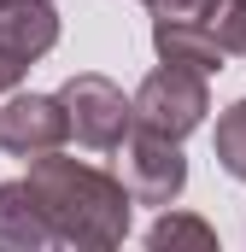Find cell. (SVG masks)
Instances as JSON below:
<instances>
[{
    "label": "cell",
    "instance_id": "5b68a950",
    "mask_svg": "<svg viewBox=\"0 0 246 252\" xmlns=\"http://www.w3.org/2000/svg\"><path fill=\"white\" fill-rule=\"evenodd\" d=\"M53 41H59L53 0H0V94H12L41 53H53Z\"/></svg>",
    "mask_w": 246,
    "mask_h": 252
},
{
    "label": "cell",
    "instance_id": "9c48e42d",
    "mask_svg": "<svg viewBox=\"0 0 246 252\" xmlns=\"http://www.w3.org/2000/svg\"><path fill=\"white\" fill-rule=\"evenodd\" d=\"M147 247H153V252H170V247H199V252H211V247H217V229L199 223V217H187V211H164V217L147 229Z\"/></svg>",
    "mask_w": 246,
    "mask_h": 252
},
{
    "label": "cell",
    "instance_id": "30bf717a",
    "mask_svg": "<svg viewBox=\"0 0 246 252\" xmlns=\"http://www.w3.org/2000/svg\"><path fill=\"white\" fill-rule=\"evenodd\" d=\"M211 147H217V164H223L235 182H246V100H235V106L217 118Z\"/></svg>",
    "mask_w": 246,
    "mask_h": 252
},
{
    "label": "cell",
    "instance_id": "8992f818",
    "mask_svg": "<svg viewBox=\"0 0 246 252\" xmlns=\"http://www.w3.org/2000/svg\"><path fill=\"white\" fill-rule=\"evenodd\" d=\"M70 112H64L59 94H12L0 106V147L18 153V158H41V153H59L70 141Z\"/></svg>",
    "mask_w": 246,
    "mask_h": 252
},
{
    "label": "cell",
    "instance_id": "8fae6325",
    "mask_svg": "<svg viewBox=\"0 0 246 252\" xmlns=\"http://www.w3.org/2000/svg\"><path fill=\"white\" fill-rule=\"evenodd\" d=\"M205 24L223 41V53H246V0H217L205 12Z\"/></svg>",
    "mask_w": 246,
    "mask_h": 252
},
{
    "label": "cell",
    "instance_id": "52a82bcc",
    "mask_svg": "<svg viewBox=\"0 0 246 252\" xmlns=\"http://www.w3.org/2000/svg\"><path fill=\"white\" fill-rule=\"evenodd\" d=\"M41 247H59L47 211L30 182H0V252H41Z\"/></svg>",
    "mask_w": 246,
    "mask_h": 252
},
{
    "label": "cell",
    "instance_id": "3957f363",
    "mask_svg": "<svg viewBox=\"0 0 246 252\" xmlns=\"http://www.w3.org/2000/svg\"><path fill=\"white\" fill-rule=\"evenodd\" d=\"M59 100H64V112H70L76 141L94 147V153H118L123 135L135 129V100H123V88L106 82L100 70H76L59 88Z\"/></svg>",
    "mask_w": 246,
    "mask_h": 252
},
{
    "label": "cell",
    "instance_id": "ba28073f",
    "mask_svg": "<svg viewBox=\"0 0 246 252\" xmlns=\"http://www.w3.org/2000/svg\"><path fill=\"white\" fill-rule=\"evenodd\" d=\"M153 47H158V59L193 64V70H205V76L223 70V59H229L205 18H153Z\"/></svg>",
    "mask_w": 246,
    "mask_h": 252
},
{
    "label": "cell",
    "instance_id": "7a4b0ae2",
    "mask_svg": "<svg viewBox=\"0 0 246 252\" xmlns=\"http://www.w3.org/2000/svg\"><path fill=\"white\" fill-rule=\"evenodd\" d=\"M205 112H211V94H205V70H193V64L164 59L135 88V124L153 129V135L182 141V135H193V129L205 124Z\"/></svg>",
    "mask_w": 246,
    "mask_h": 252
},
{
    "label": "cell",
    "instance_id": "277c9868",
    "mask_svg": "<svg viewBox=\"0 0 246 252\" xmlns=\"http://www.w3.org/2000/svg\"><path fill=\"white\" fill-rule=\"evenodd\" d=\"M118 176L135 193V205H170L187 188V158L170 135H153V129L135 124L118 147Z\"/></svg>",
    "mask_w": 246,
    "mask_h": 252
},
{
    "label": "cell",
    "instance_id": "7c38bea8",
    "mask_svg": "<svg viewBox=\"0 0 246 252\" xmlns=\"http://www.w3.org/2000/svg\"><path fill=\"white\" fill-rule=\"evenodd\" d=\"M217 0H153V18H205Z\"/></svg>",
    "mask_w": 246,
    "mask_h": 252
},
{
    "label": "cell",
    "instance_id": "6da1fadb",
    "mask_svg": "<svg viewBox=\"0 0 246 252\" xmlns=\"http://www.w3.org/2000/svg\"><path fill=\"white\" fill-rule=\"evenodd\" d=\"M24 182L35 188L59 247H82V252L123 247L129 211H135V193L123 188V176H106V170L64 158V153H41V158H30Z\"/></svg>",
    "mask_w": 246,
    "mask_h": 252
},
{
    "label": "cell",
    "instance_id": "4fadbf2b",
    "mask_svg": "<svg viewBox=\"0 0 246 252\" xmlns=\"http://www.w3.org/2000/svg\"><path fill=\"white\" fill-rule=\"evenodd\" d=\"M147 6H153V0H147Z\"/></svg>",
    "mask_w": 246,
    "mask_h": 252
}]
</instances>
